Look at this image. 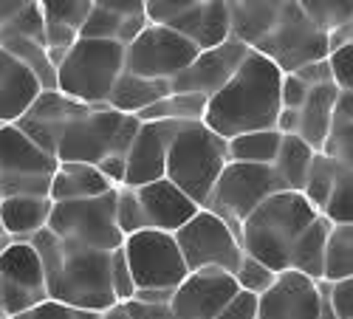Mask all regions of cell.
I'll return each instance as SVG.
<instances>
[{
  "label": "cell",
  "instance_id": "obj_44",
  "mask_svg": "<svg viewBox=\"0 0 353 319\" xmlns=\"http://www.w3.org/2000/svg\"><path fill=\"white\" fill-rule=\"evenodd\" d=\"M99 313H91V311H79V308H71L65 302H57V300H46L34 308H28L12 319H97Z\"/></svg>",
  "mask_w": 353,
  "mask_h": 319
},
{
  "label": "cell",
  "instance_id": "obj_51",
  "mask_svg": "<svg viewBox=\"0 0 353 319\" xmlns=\"http://www.w3.org/2000/svg\"><path fill=\"white\" fill-rule=\"evenodd\" d=\"M91 6L105 9L119 17H139L144 14V0H91Z\"/></svg>",
  "mask_w": 353,
  "mask_h": 319
},
{
  "label": "cell",
  "instance_id": "obj_50",
  "mask_svg": "<svg viewBox=\"0 0 353 319\" xmlns=\"http://www.w3.org/2000/svg\"><path fill=\"white\" fill-rule=\"evenodd\" d=\"M125 311L130 313V319H179L170 305H147V302H125Z\"/></svg>",
  "mask_w": 353,
  "mask_h": 319
},
{
  "label": "cell",
  "instance_id": "obj_43",
  "mask_svg": "<svg viewBox=\"0 0 353 319\" xmlns=\"http://www.w3.org/2000/svg\"><path fill=\"white\" fill-rule=\"evenodd\" d=\"M328 65L334 74V85L339 91H353V43L331 45Z\"/></svg>",
  "mask_w": 353,
  "mask_h": 319
},
{
  "label": "cell",
  "instance_id": "obj_5",
  "mask_svg": "<svg viewBox=\"0 0 353 319\" xmlns=\"http://www.w3.org/2000/svg\"><path fill=\"white\" fill-rule=\"evenodd\" d=\"M48 300L65 302L79 311L102 313L119 305L110 288V251L68 246L63 249V260L48 277Z\"/></svg>",
  "mask_w": 353,
  "mask_h": 319
},
{
  "label": "cell",
  "instance_id": "obj_37",
  "mask_svg": "<svg viewBox=\"0 0 353 319\" xmlns=\"http://www.w3.org/2000/svg\"><path fill=\"white\" fill-rule=\"evenodd\" d=\"M0 37H20V40H34L46 45V23H43V12L37 0H28V3L0 28Z\"/></svg>",
  "mask_w": 353,
  "mask_h": 319
},
{
  "label": "cell",
  "instance_id": "obj_49",
  "mask_svg": "<svg viewBox=\"0 0 353 319\" xmlns=\"http://www.w3.org/2000/svg\"><path fill=\"white\" fill-rule=\"evenodd\" d=\"M294 74H297V76L308 85V88H319V85H331V82H334V74H331V65H328V56H325V60L308 63V65L297 68Z\"/></svg>",
  "mask_w": 353,
  "mask_h": 319
},
{
  "label": "cell",
  "instance_id": "obj_3",
  "mask_svg": "<svg viewBox=\"0 0 353 319\" xmlns=\"http://www.w3.org/2000/svg\"><path fill=\"white\" fill-rule=\"evenodd\" d=\"M229 164L226 138L212 133L203 122L179 125L167 150V176L198 207L207 204L223 167Z\"/></svg>",
  "mask_w": 353,
  "mask_h": 319
},
{
  "label": "cell",
  "instance_id": "obj_8",
  "mask_svg": "<svg viewBox=\"0 0 353 319\" xmlns=\"http://www.w3.org/2000/svg\"><path fill=\"white\" fill-rule=\"evenodd\" d=\"M274 192H285L272 164H238L229 161L212 187L203 209L215 212L241 238L243 220Z\"/></svg>",
  "mask_w": 353,
  "mask_h": 319
},
{
  "label": "cell",
  "instance_id": "obj_28",
  "mask_svg": "<svg viewBox=\"0 0 353 319\" xmlns=\"http://www.w3.org/2000/svg\"><path fill=\"white\" fill-rule=\"evenodd\" d=\"M331 220L325 215H319L297 240L291 251V266L294 271H300L311 280H322V266H325V243H328V231H331Z\"/></svg>",
  "mask_w": 353,
  "mask_h": 319
},
{
  "label": "cell",
  "instance_id": "obj_35",
  "mask_svg": "<svg viewBox=\"0 0 353 319\" xmlns=\"http://www.w3.org/2000/svg\"><path fill=\"white\" fill-rule=\"evenodd\" d=\"M297 3L328 34H336L353 20V0H297Z\"/></svg>",
  "mask_w": 353,
  "mask_h": 319
},
{
  "label": "cell",
  "instance_id": "obj_26",
  "mask_svg": "<svg viewBox=\"0 0 353 319\" xmlns=\"http://www.w3.org/2000/svg\"><path fill=\"white\" fill-rule=\"evenodd\" d=\"M167 94H172V85L170 82H164V79H144V76H136L130 71H122L105 105L110 110H116V113L139 116L141 110L156 105Z\"/></svg>",
  "mask_w": 353,
  "mask_h": 319
},
{
  "label": "cell",
  "instance_id": "obj_34",
  "mask_svg": "<svg viewBox=\"0 0 353 319\" xmlns=\"http://www.w3.org/2000/svg\"><path fill=\"white\" fill-rule=\"evenodd\" d=\"M336 172H339V164L331 156H325V153L314 156V161L308 167V178H305L303 195L316 212L325 209L328 198H331V189H334V181H336Z\"/></svg>",
  "mask_w": 353,
  "mask_h": 319
},
{
  "label": "cell",
  "instance_id": "obj_58",
  "mask_svg": "<svg viewBox=\"0 0 353 319\" xmlns=\"http://www.w3.org/2000/svg\"><path fill=\"white\" fill-rule=\"evenodd\" d=\"M0 200H3V192H0Z\"/></svg>",
  "mask_w": 353,
  "mask_h": 319
},
{
  "label": "cell",
  "instance_id": "obj_36",
  "mask_svg": "<svg viewBox=\"0 0 353 319\" xmlns=\"http://www.w3.org/2000/svg\"><path fill=\"white\" fill-rule=\"evenodd\" d=\"M319 215H325L331 223L353 226V169L339 167L334 189H331V198H328L325 209H322Z\"/></svg>",
  "mask_w": 353,
  "mask_h": 319
},
{
  "label": "cell",
  "instance_id": "obj_10",
  "mask_svg": "<svg viewBox=\"0 0 353 319\" xmlns=\"http://www.w3.org/2000/svg\"><path fill=\"white\" fill-rule=\"evenodd\" d=\"M179 251L187 263V271L198 269H221L234 274L241 266L243 246L241 238L210 209H198L179 231H172Z\"/></svg>",
  "mask_w": 353,
  "mask_h": 319
},
{
  "label": "cell",
  "instance_id": "obj_53",
  "mask_svg": "<svg viewBox=\"0 0 353 319\" xmlns=\"http://www.w3.org/2000/svg\"><path fill=\"white\" fill-rule=\"evenodd\" d=\"M336 119L353 122V91H339L336 96Z\"/></svg>",
  "mask_w": 353,
  "mask_h": 319
},
{
  "label": "cell",
  "instance_id": "obj_41",
  "mask_svg": "<svg viewBox=\"0 0 353 319\" xmlns=\"http://www.w3.org/2000/svg\"><path fill=\"white\" fill-rule=\"evenodd\" d=\"M322 153L331 156L339 167H347L353 169V122H339L334 119V127H331V136L325 141Z\"/></svg>",
  "mask_w": 353,
  "mask_h": 319
},
{
  "label": "cell",
  "instance_id": "obj_40",
  "mask_svg": "<svg viewBox=\"0 0 353 319\" xmlns=\"http://www.w3.org/2000/svg\"><path fill=\"white\" fill-rule=\"evenodd\" d=\"M116 226H119L122 238L136 235V231L147 229V226H144V212H141L139 198H136V192L128 189V187L116 189Z\"/></svg>",
  "mask_w": 353,
  "mask_h": 319
},
{
  "label": "cell",
  "instance_id": "obj_23",
  "mask_svg": "<svg viewBox=\"0 0 353 319\" xmlns=\"http://www.w3.org/2000/svg\"><path fill=\"white\" fill-rule=\"evenodd\" d=\"M116 187L102 176L99 167L79 164V161H57V169L51 176L48 198L51 204H65V200H85L113 192Z\"/></svg>",
  "mask_w": 353,
  "mask_h": 319
},
{
  "label": "cell",
  "instance_id": "obj_27",
  "mask_svg": "<svg viewBox=\"0 0 353 319\" xmlns=\"http://www.w3.org/2000/svg\"><path fill=\"white\" fill-rule=\"evenodd\" d=\"M232 17V37L254 48V43L269 32L288 0H226Z\"/></svg>",
  "mask_w": 353,
  "mask_h": 319
},
{
  "label": "cell",
  "instance_id": "obj_45",
  "mask_svg": "<svg viewBox=\"0 0 353 319\" xmlns=\"http://www.w3.org/2000/svg\"><path fill=\"white\" fill-rule=\"evenodd\" d=\"M195 3H201V0H144V14L150 23H161L167 25L170 20H175L179 14L190 12Z\"/></svg>",
  "mask_w": 353,
  "mask_h": 319
},
{
  "label": "cell",
  "instance_id": "obj_6",
  "mask_svg": "<svg viewBox=\"0 0 353 319\" xmlns=\"http://www.w3.org/2000/svg\"><path fill=\"white\" fill-rule=\"evenodd\" d=\"M139 125L141 122L136 116H125L110 110L108 105H97L65 125L60 147H57V161L99 164L105 156L128 158Z\"/></svg>",
  "mask_w": 353,
  "mask_h": 319
},
{
  "label": "cell",
  "instance_id": "obj_19",
  "mask_svg": "<svg viewBox=\"0 0 353 319\" xmlns=\"http://www.w3.org/2000/svg\"><path fill=\"white\" fill-rule=\"evenodd\" d=\"M130 189V187H128ZM141 212H144V226L147 229H159V231H179L190 218H195V212L201 209L195 200L181 192L170 178H159L144 187L133 189Z\"/></svg>",
  "mask_w": 353,
  "mask_h": 319
},
{
  "label": "cell",
  "instance_id": "obj_47",
  "mask_svg": "<svg viewBox=\"0 0 353 319\" xmlns=\"http://www.w3.org/2000/svg\"><path fill=\"white\" fill-rule=\"evenodd\" d=\"M331 305L336 319H353V277L331 282Z\"/></svg>",
  "mask_w": 353,
  "mask_h": 319
},
{
  "label": "cell",
  "instance_id": "obj_1",
  "mask_svg": "<svg viewBox=\"0 0 353 319\" xmlns=\"http://www.w3.org/2000/svg\"><path fill=\"white\" fill-rule=\"evenodd\" d=\"M280 82L283 71L263 54L249 51L238 74L207 102L203 125L226 141L252 130H274L283 107Z\"/></svg>",
  "mask_w": 353,
  "mask_h": 319
},
{
  "label": "cell",
  "instance_id": "obj_15",
  "mask_svg": "<svg viewBox=\"0 0 353 319\" xmlns=\"http://www.w3.org/2000/svg\"><path fill=\"white\" fill-rule=\"evenodd\" d=\"M249 45L241 40H226L218 48H207V51H198L195 60L175 76L170 85L172 91L179 94H198V96H207L212 99L223 85L238 74V68L243 65V60L249 56Z\"/></svg>",
  "mask_w": 353,
  "mask_h": 319
},
{
  "label": "cell",
  "instance_id": "obj_11",
  "mask_svg": "<svg viewBox=\"0 0 353 319\" xmlns=\"http://www.w3.org/2000/svg\"><path fill=\"white\" fill-rule=\"evenodd\" d=\"M57 158L43 153L17 125H0V192L48 198Z\"/></svg>",
  "mask_w": 353,
  "mask_h": 319
},
{
  "label": "cell",
  "instance_id": "obj_42",
  "mask_svg": "<svg viewBox=\"0 0 353 319\" xmlns=\"http://www.w3.org/2000/svg\"><path fill=\"white\" fill-rule=\"evenodd\" d=\"M110 288H113V297L116 302H130L133 294H136V282H133V274H130V266H128V257L119 249L110 251Z\"/></svg>",
  "mask_w": 353,
  "mask_h": 319
},
{
  "label": "cell",
  "instance_id": "obj_14",
  "mask_svg": "<svg viewBox=\"0 0 353 319\" xmlns=\"http://www.w3.org/2000/svg\"><path fill=\"white\" fill-rule=\"evenodd\" d=\"M0 294L9 319L48 300L43 263L28 240H12L0 251Z\"/></svg>",
  "mask_w": 353,
  "mask_h": 319
},
{
  "label": "cell",
  "instance_id": "obj_52",
  "mask_svg": "<svg viewBox=\"0 0 353 319\" xmlns=\"http://www.w3.org/2000/svg\"><path fill=\"white\" fill-rule=\"evenodd\" d=\"M175 288H139L133 294L136 302H147V305H170L172 302Z\"/></svg>",
  "mask_w": 353,
  "mask_h": 319
},
{
  "label": "cell",
  "instance_id": "obj_2",
  "mask_svg": "<svg viewBox=\"0 0 353 319\" xmlns=\"http://www.w3.org/2000/svg\"><path fill=\"white\" fill-rule=\"evenodd\" d=\"M316 218L319 212L308 204L303 192H274L243 220V254H252L277 274L288 271L294 246Z\"/></svg>",
  "mask_w": 353,
  "mask_h": 319
},
{
  "label": "cell",
  "instance_id": "obj_30",
  "mask_svg": "<svg viewBox=\"0 0 353 319\" xmlns=\"http://www.w3.org/2000/svg\"><path fill=\"white\" fill-rule=\"evenodd\" d=\"M207 96H198V94H179L172 91L164 99H159L156 105H150L147 110H141L136 119L139 122H203L207 116Z\"/></svg>",
  "mask_w": 353,
  "mask_h": 319
},
{
  "label": "cell",
  "instance_id": "obj_12",
  "mask_svg": "<svg viewBox=\"0 0 353 319\" xmlns=\"http://www.w3.org/2000/svg\"><path fill=\"white\" fill-rule=\"evenodd\" d=\"M122 251L128 257L136 291L139 288H179L190 274L170 231L141 229L125 238Z\"/></svg>",
  "mask_w": 353,
  "mask_h": 319
},
{
  "label": "cell",
  "instance_id": "obj_18",
  "mask_svg": "<svg viewBox=\"0 0 353 319\" xmlns=\"http://www.w3.org/2000/svg\"><path fill=\"white\" fill-rule=\"evenodd\" d=\"M179 122H141L128 150L125 187L136 189L167 176V150Z\"/></svg>",
  "mask_w": 353,
  "mask_h": 319
},
{
  "label": "cell",
  "instance_id": "obj_9",
  "mask_svg": "<svg viewBox=\"0 0 353 319\" xmlns=\"http://www.w3.org/2000/svg\"><path fill=\"white\" fill-rule=\"evenodd\" d=\"M48 229L68 246L113 251L125 243L119 226H116V189L99 198L65 200L54 204Z\"/></svg>",
  "mask_w": 353,
  "mask_h": 319
},
{
  "label": "cell",
  "instance_id": "obj_7",
  "mask_svg": "<svg viewBox=\"0 0 353 319\" xmlns=\"http://www.w3.org/2000/svg\"><path fill=\"white\" fill-rule=\"evenodd\" d=\"M266 60H272L283 74H294L297 68L325 60L331 54V34L303 12L297 0H288L277 20L269 25V32L263 34L254 48Z\"/></svg>",
  "mask_w": 353,
  "mask_h": 319
},
{
  "label": "cell",
  "instance_id": "obj_31",
  "mask_svg": "<svg viewBox=\"0 0 353 319\" xmlns=\"http://www.w3.org/2000/svg\"><path fill=\"white\" fill-rule=\"evenodd\" d=\"M91 107H97V105H82V102H77V99L60 94L57 88H43L40 96L34 99V105L26 110L23 119L40 122V125H51V127H63V130H65V125H68L71 119H77V116L88 113Z\"/></svg>",
  "mask_w": 353,
  "mask_h": 319
},
{
  "label": "cell",
  "instance_id": "obj_4",
  "mask_svg": "<svg viewBox=\"0 0 353 319\" xmlns=\"http://www.w3.org/2000/svg\"><path fill=\"white\" fill-rule=\"evenodd\" d=\"M125 71V45L110 40H85L79 37L71 51L57 65L54 88L82 102V105H105L116 79Z\"/></svg>",
  "mask_w": 353,
  "mask_h": 319
},
{
  "label": "cell",
  "instance_id": "obj_13",
  "mask_svg": "<svg viewBox=\"0 0 353 319\" xmlns=\"http://www.w3.org/2000/svg\"><path fill=\"white\" fill-rule=\"evenodd\" d=\"M195 56L198 48L175 28L161 23H147L144 32L125 48V71L144 79L172 82Z\"/></svg>",
  "mask_w": 353,
  "mask_h": 319
},
{
  "label": "cell",
  "instance_id": "obj_55",
  "mask_svg": "<svg viewBox=\"0 0 353 319\" xmlns=\"http://www.w3.org/2000/svg\"><path fill=\"white\" fill-rule=\"evenodd\" d=\"M97 319H130V313H128V311H125V305L119 302V305H113V308L102 311Z\"/></svg>",
  "mask_w": 353,
  "mask_h": 319
},
{
  "label": "cell",
  "instance_id": "obj_54",
  "mask_svg": "<svg viewBox=\"0 0 353 319\" xmlns=\"http://www.w3.org/2000/svg\"><path fill=\"white\" fill-rule=\"evenodd\" d=\"M26 3H28V0H0V28H3Z\"/></svg>",
  "mask_w": 353,
  "mask_h": 319
},
{
  "label": "cell",
  "instance_id": "obj_33",
  "mask_svg": "<svg viewBox=\"0 0 353 319\" xmlns=\"http://www.w3.org/2000/svg\"><path fill=\"white\" fill-rule=\"evenodd\" d=\"M353 277V226L334 223L325 243V266H322V280L336 282Z\"/></svg>",
  "mask_w": 353,
  "mask_h": 319
},
{
  "label": "cell",
  "instance_id": "obj_17",
  "mask_svg": "<svg viewBox=\"0 0 353 319\" xmlns=\"http://www.w3.org/2000/svg\"><path fill=\"white\" fill-rule=\"evenodd\" d=\"M257 319H319L316 280L300 271H280L269 291L257 297Z\"/></svg>",
  "mask_w": 353,
  "mask_h": 319
},
{
  "label": "cell",
  "instance_id": "obj_20",
  "mask_svg": "<svg viewBox=\"0 0 353 319\" xmlns=\"http://www.w3.org/2000/svg\"><path fill=\"white\" fill-rule=\"evenodd\" d=\"M91 9V0H40L46 23V51L54 68L63 63V56L79 40V32Z\"/></svg>",
  "mask_w": 353,
  "mask_h": 319
},
{
  "label": "cell",
  "instance_id": "obj_56",
  "mask_svg": "<svg viewBox=\"0 0 353 319\" xmlns=\"http://www.w3.org/2000/svg\"><path fill=\"white\" fill-rule=\"evenodd\" d=\"M9 243H12V238L6 235V229H3V223H0V251H3V249H6Z\"/></svg>",
  "mask_w": 353,
  "mask_h": 319
},
{
  "label": "cell",
  "instance_id": "obj_32",
  "mask_svg": "<svg viewBox=\"0 0 353 319\" xmlns=\"http://www.w3.org/2000/svg\"><path fill=\"white\" fill-rule=\"evenodd\" d=\"M283 136L277 130H252L226 141L229 161L238 164H274Z\"/></svg>",
  "mask_w": 353,
  "mask_h": 319
},
{
  "label": "cell",
  "instance_id": "obj_22",
  "mask_svg": "<svg viewBox=\"0 0 353 319\" xmlns=\"http://www.w3.org/2000/svg\"><path fill=\"white\" fill-rule=\"evenodd\" d=\"M40 91L43 85L34 76V71L0 48V125L20 122L26 110L40 96Z\"/></svg>",
  "mask_w": 353,
  "mask_h": 319
},
{
  "label": "cell",
  "instance_id": "obj_57",
  "mask_svg": "<svg viewBox=\"0 0 353 319\" xmlns=\"http://www.w3.org/2000/svg\"><path fill=\"white\" fill-rule=\"evenodd\" d=\"M0 319H9L6 316V308H3V294H0Z\"/></svg>",
  "mask_w": 353,
  "mask_h": 319
},
{
  "label": "cell",
  "instance_id": "obj_24",
  "mask_svg": "<svg viewBox=\"0 0 353 319\" xmlns=\"http://www.w3.org/2000/svg\"><path fill=\"white\" fill-rule=\"evenodd\" d=\"M336 96H339V88L334 82L319 85V88L308 91V99L300 107L297 136L316 153H322V147H325V141L331 136V127L336 119Z\"/></svg>",
  "mask_w": 353,
  "mask_h": 319
},
{
  "label": "cell",
  "instance_id": "obj_29",
  "mask_svg": "<svg viewBox=\"0 0 353 319\" xmlns=\"http://www.w3.org/2000/svg\"><path fill=\"white\" fill-rule=\"evenodd\" d=\"M316 150H311L300 136H283L280 141V153L272 164V169L277 172V178L283 184V189L288 192H303L305 178H308V167L314 161Z\"/></svg>",
  "mask_w": 353,
  "mask_h": 319
},
{
  "label": "cell",
  "instance_id": "obj_21",
  "mask_svg": "<svg viewBox=\"0 0 353 319\" xmlns=\"http://www.w3.org/2000/svg\"><path fill=\"white\" fill-rule=\"evenodd\" d=\"M181 37H187L198 51L218 48L226 40H232V17L226 0H201L190 12L179 14L167 23Z\"/></svg>",
  "mask_w": 353,
  "mask_h": 319
},
{
  "label": "cell",
  "instance_id": "obj_39",
  "mask_svg": "<svg viewBox=\"0 0 353 319\" xmlns=\"http://www.w3.org/2000/svg\"><path fill=\"white\" fill-rule=\"evenodd\" d=\"M128 17H119V14H110L105 9H91V14H88L85 25L79 37L85 40H110V43H119L122 45V25H125Z\"/></svg>",
  "mask_w": 353,
  "mask_h": 319
},
{
  "label": "cell",
  "instance_id": "obj_25",
  "mask_svg": "<svg viewBox=\"0 0 353 319\" xmlns=\"http://www.w3.org/2000/svg\"><path fill=\"white\" fill-rule=\"evenodd\" d=\"M51 209H54L51 198L9 195L0 200V223H3L6 235L12 240H28V238H34L40 229L48 226Z\"/></svg>",
  "mask_w": 353,
  "mask_h": 319
},
{
  "label": "cell",
  "instance_id": "obj_38",
  "mask_svg": "<svg viewBox=\"0 0 353 319\" xmlns=\"http://www.w3.org/2000/svg\"><path fill=\"white\" fill-rule=\"evenodd\" d=\"M232 277H234V282H238L241 291L260 297L263 291H269L272 288V282L277 280V271H272L266 263H260V260H254L252 254H243L238 271H234Z\"/></svg>",
  "mask_w": 353,
  "mask_h": 319
},
{
  "label": "cell",
  "instance_id": "obj_16",
  "mask_svg": "<svg viewBox=\"0 0 353 319\" xmlns=\"http://www.w3.org/2000/svg\"><path fill=\"white\" fill-rule=\"evenodd\" d=\"M238 282L229 271L221 269H198L184 277L175 288L170 308L179 319H215L234 297H238Z\"/></svg>",
  "mask_w": 353,
  "mask_h": 319
},
{
  "label": "cell",
  "instance_id": "obj_46",
  "mask_svg": "<svg viewBox=\"0 0 353 319\" xmlns=\"http://www.w3.org/2000/svg\"><path fill=\"white\" fill-rule=\"evenodd\" d=\"M308 85L297 76V74H283V82H280V105L283 107H291V110H300L303 102L308 99Z\"/></svg>",
  "mask_w": 353,
  "mask_h": 319
},
{
  "label": "cell",
  "instance_id": "obj_48",
  "mask_svg": "<svg viewBox=\"0 0 353 319\" xmlns=\"http://www.w3.org/2000/svg\"><path fill=\"white\" fill-rule=\"evenodd\" d=\"M215 319H257V297L238 291V297H234Z\"/></svg>",
  "mask_w": 353,
  "mask_h": 319
}]
</instances>
